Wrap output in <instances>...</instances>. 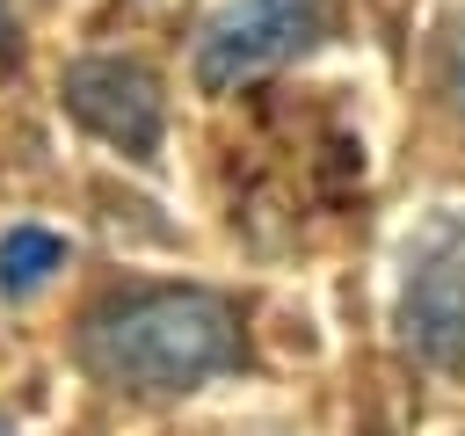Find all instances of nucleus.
Returning <instances> with one entry per match:
<instances>
[{"label": "nucleus", "mask_w": 465, "mask_h": 436, "mask_svg": "<svg viewBox=\"0 0 465 436\" xmlns=\"http://www.w3.org/2000/svg\"><path fill=\"white\" fill-rule=\"evenodd\" d=\"M334 22H341L334 0H225L196 36V87L232 94V87L291 65L320 36H334Z\"/></svg>", "instance_id": "obj_2"}, {"label": "nucleus", "mask_w": 465, "mask_h": 436, "mask_svg": "<svg viewBox=\"0 0 465 436\" xmlns=\"http://www.w3.org/2000/svg\"><path fill=\"white\" fill-rule=\"evenodd\" d=\"M436 80H443V94L465 109V22L443 36V58H436Z\"/></svg>", "instance_id": "obj_6"}, {"label": "nucleus", "mask_w": 465, "mask_h": 436, "mask_svg": "<svg viewBox=\"0 0 465 436\" xmlns=\"http://www.w3.org/2000/svg\"><path fill=\"white\" fill-rule=\"evenodd\" d=\"M80 356L124 392H196L240 363V320L196 283H138L87 312Z\"/></svg>", "instance_id": "obj_1"}, {"label": "nucleus", "mask_w": 465, "mask_h": 436, "mask_svg": "<svg viewBox=\"0 0 465 436\" xmlns=\"http://www.w3.org/2000/svg\"><path fill=\"white\" fill-rule=\"evenodd\" d=\"M0 436H7V429H0Z\"/></svg>", "instance_id": "obj_8"}, {"label": "nucleus", "mask_w": 465, "mask_h": 436, "mask_svg": "<svg viewBox=\"0 0 465 436\" xmlns=\"http://www.w3.org/2000/svg\"><path fill=\"white\" fill-rule=\"evenodd\" d=\"M58 94L102 145H116L131 160L160 153V80L138 58H73L58 73Z\"/></svg>", "instance_id": "obj_4"}, {"label": "nucleus", "mask_w": 465, "mask_h": 436, "mask_svg": "<svg viewBox=\"0 0 465 436\" xmlns=\"http://www.w3.org/2000/svg\"><path fill=\"white\" fill-rule=\"evenodd\" d=\"M51 269H65V240L44 233V225H7V240H0V291L29 298Z\"/></svg>", "instance_id": "obj_5"}, {"label": "nucleus", "mask_w": 465, "mask_h": 436, "mask_svg": "<svg viewBox=\"0 0 465 436\" xmlns=\"http://www.w3.org/2000/svg\"><path fill=\"white\" fill-rule=\"evenodd\" d=\"M0 51H7V7H0Z\"/></svg>", "instance_id": "obj_7"}, {"label": "nucleus", "mask_w": 465, "mask_h": 436, "mask_svg": "<svg viewBox=\"0 0 465 436\" xmlns=\"http://www.w3.org/2000/svg\"><path fill=\"white\" fill-rule=\"evenodd\" d=\"M400 334L421 363L465 371V218H436L400 283Z\"/></svg>", "instance_id": "obj_3"}]
</instances>
